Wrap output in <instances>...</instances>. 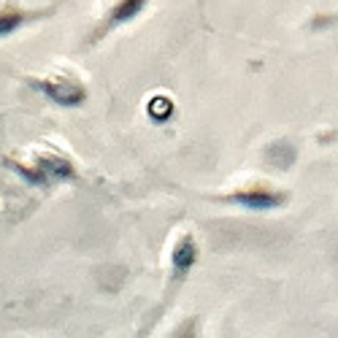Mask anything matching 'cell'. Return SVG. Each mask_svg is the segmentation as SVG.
I'll list each match as a JSON object with an SVG mask.
<instances>
[{"label":"cell","instance_id":"cell-2","mask_svg":"<svg viewBox=\"0 0 338 338\" xmlns=\"http://www.w3.org/2000/svg\"><path fill=\"white\" fill-rule=\"evenodd\" d=\"M17 25H19V14L0 11V35H9L11 30H17Z\"/></svg>","mask_w":338,"mask_h":338},{"label":"cell","instance_id":"cell-1","mask_svg":"<svg viewBox=\"0 0 338 338\" xmlns=\"http://www.w3.org/2000/svg\"><path fill=\"white\" fill-rule=\"evenodd\" d=\"M35 87H41L52 100H57L62 106H73L84 98V90L73 81H65V78H46V81L35 84Z\"/></svg>","mask_w":338,"mask_h":338}]
</instances>
